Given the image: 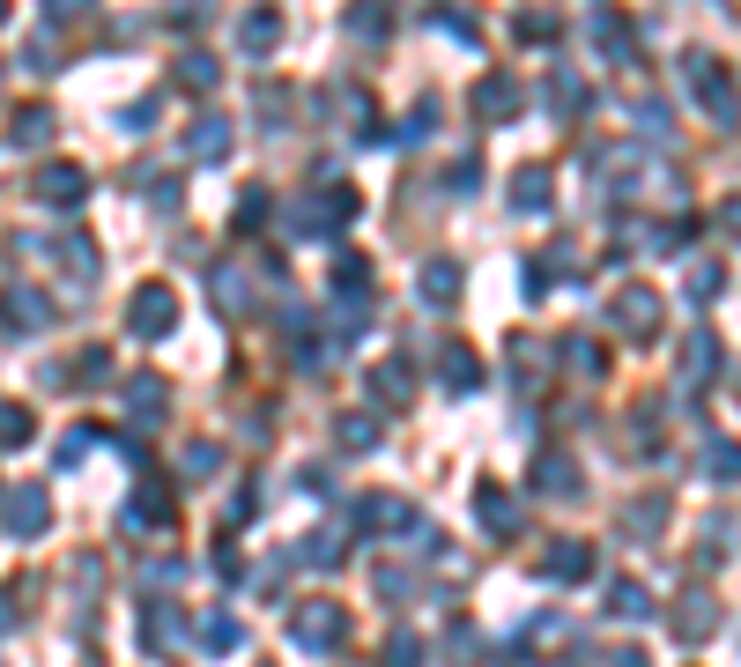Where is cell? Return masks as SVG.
<instances>
[{"instance_id":"23","label":"cell","mask_w":741,"mask_h":667,"mask_svg":"<svg viewBox=\"0 0 741 667\" xmlns=\"http://www.w3.org/2000/svg\"><path fill=\"white\" fill-rule=\"evenodd\" d=\"M67 364L74 371H60V386H104V378H112V348H82Z\"/></svg>"},{"instance_id":"27","label":"cell","mask_w":741,"mask_h":667,"mask_svg":"<svg viewBox=\"0 0 741 667\" xmlns=\"http://www.w3.org/2000/svg\"><path fill=\"white\" fill-rule=\"evenodd\" d=\"M274 38H282V23H274L268 8H252L246 23H238V45H246L252 60H260V52H274Z\"/></svg>"},{"instance_id":"30","label":"cell","mask_w":741,"mask_h":667,"mask_svg":"<svg viewBox=\"0 0 741 667\" xmlns=\"http://www.w3.org/2000/svg\"><path fill=\"white\" fill-rule=\"evenodd\" d=\"M126 408H134V416H164V408H171V386H164V378H134V386H126Z\"/></svg>"},{"instance_id":"13","label":"cell","mask_w":741,"mask_h":667,"mask_svg":"<svg viewBox=\"0 0 741 667\" xmlns=\"http://www.w3.org/2000/svg\"><path fill=\"white\" fill-rule=\"evenodd\" d=\"M438 378H445V394H474V386H482V356H474L468 342H445Z\"/></svg>"},{"instance_id":"12","label":"cell","mask_w":741,"mask_h":667,"mask_svg":"<svg viewBox=\"0 0 741 667\" xmlns=\"http://www.w3.org/2000/svg\"><path fill=\"white\" fill-rule=\"evenodd\" d=\"M186 156H200V164H222V156H230V119H222V112H200V119L186 126Z\"/></svg>"},{"instance_id":"48","label":"cell","mask_w":741,"mask_h":667,"mask_svg":"<svg viewBox=\"0 0 741 667\" xmlns=\"http://www.w3.org/2000/svg\"><path fill=\"white\" fill-rule=\"evenodd\" d=\"M452 178H460L452 194H474V178H482V164H474V156H460V164H452Z\"/></svg>"},{"instance_id":"47","label":"cell","mask_w":741,"mask_h":667,"mask_svg":"<svg viewBox=\"0 0 741 667\" xmlns=\"http://www.w3.org/2000/svg\"><path fill=\"white\" fill-rule=\"evenodd\" d=\"M408 586H416V579H408V571H400V564H394V571L378 564V593H394V601H400V593H408Z\"/></svg>"},{"instance_id":"14","label":"cell","mask_w":741,"mask_h":667,"mask_svg":"<svg viewBox=\"0 0 741 667\" xmlns=\"http://www.w3.org/2000/svg\"><path fill=\"white\" fill-rule=\"evenodd\" d=\"M416 296L430 304V312H445V304L460 296V268H452V260H422V274H416Z\"/></svg>"},{"instance_id":"26","label":"cell","mask_w":741,"mask_h":667,"mask_svg":"<svg viewBox=\"0 0 741 667\" xmlns=\"http://www.w3.org/2000/svg\"><path fill=\"white\" fill-rule=\"evenodd\" d=\"M608 616H623V623H645V616H653V601H645L638 579H616V586H608Z\"/></svg>"},{"instance_id":"33","label":"cell","mask_w":741,"mask_h":667,"mask_svg":"<svg viewBox=\"0 0 741 667\" xmlns=\"http://www.w3.org/2000/svg\"><path fill=\"white\" fill-rule=\"evenodd\" d=\"M334 282H342V296H364V290H370L364 252H334Z\"/></svg>"},{"instance_id":"45","label":"cell","mask_w":741,"mask_h":667,"mask_svg":"<svg viewBox=\"0 0 741 667\" xmlns=\"http://www.w3.org/2000/svg\"><path fill=\"white\" fill-rule=\"evenodd\" d=\"M519 38H534V45H542V38H556V15H519Z\"/></svg>"},{"instance_id":"39","label":"cell","mask_w":741,"mask_h":667,"mask_svg":"<svg viewBox=\"0 0 741 667\" xmlns=\"http://www.w3.org/2000/svg\"><path fill=\"white\" fill-rule=\"evenodd\" d=\"M571 371H578V378H601V371H608V348L578 334V342H571Z\"/></svg>"},{"instance_id":"31","label":"cell","mask_w":741,"mask_h":667,"mask_svg":"<svg viewBox=\"0 0 741 667\" xmlns=\"http://www.w3.org/2000/svg\"><path fill=\"white\" fill-rule=\"evenodd\" d=\"M705 475H712V482H741V445L712 438V445H705Z\"/></svg>"},{"instance_id":"18","label":"cell","mask_w":741,"mask_h":667,"mask_svg":"<svg viewBox=\"0 0 741 667\" xmlns=\"http://www.w3.org/2000/svg\"><path fill=\"white\" fill-rule=\"evenodd\" d=\"M126 527H171V490H134L126 497Z\"/></svg>"},{"instance_id":"9","label":"cell","mask_w":741,"mask_h":667,"mask_svg":"<svg viewBox=\"0 0 741 667\" xmlns=\"http://www.w3.org/2000/svg\"><path fill=\"white\" fill-rule=\"evenodd\" d=\"M667 630H675L682 645H705L719 630V601H712V593H682V608L667 616Z\"/></svg>"},{"instance_id":"8","label":"cell","mask_w":741,"mask_h":667,"mask_svg":"<svg viewBox=\"0 0 741 667\" xmlns=\"http://www.w3.org/2000/svg\"><path fill=\"white\" fill-rule=\"evenodd\" d=\"M370 400H378V408H408V400H416V364H408V356L370 364Z\"/></svg>"},{"instance_id":"28","label":"cell","mask_w":741,"mask_h":667,"mask_svg":"<svg viewBox=\"0 0 741 667\" xmlns=\"http://www.w3.org/2000/svg\"><path fill=\"white\" fill-rule=\"evenodd\" d=\"M719 282H727V268H719V260H690V268H682V290H690V304H712Z\"/></svg>"},{"instance_id":"5","label":"cell","mask_w":741,"mask_h":667,"mask_svg":"<svg viewBox=\"0 0 741 667\" xmlns=\"http://www.w3.org/2000/svg\"><path fill=\"white\" fill-rule=\"evenodd\" d=\"M0 527H8L15 542L45 534V527H52V497H45V482H15V490L0 497Z\"/></svg>"},{"instance_id":"44","label":"cell","mask_w":741,"mask_h":667,"mask_svg":"<svg viewBox=\"0 0 741 667\" xmlns=\"http://www.w3.org/2000/svg\"><path fill=\"white\" fill-rule=\"evenodd\" d=\"M23 67L30 74H60V67H52V45H45V38H30V45H23Z\"/></svg>"},{"instance_id":"4","label":"cell","mask_w":741,"mask_h":667,"mask_svg":"<svg viewBox=\"0 0 741 667\" xmlns=\"http://www.w3.org/2000/svg\"><path fill=\"white\" fill-rule=\"evenodd\" d=\"M171 326H178V296L164 290V282H142L134 304H126V334H134V342H164Z\"/></svg>"},{"instance_id":"21","label":"cell","mask_w":741,"mask_h":667,"mask_svg":"<svg viewBox=\"0 0 741 667\" xmlns=\"http://www.w3.org/2000/svg\"><path fill=\"white\" fill-rule=\"evenodd\" d=\"M52 126H60V119H52L45 104H30V112H15L8 142H15V148H45V142H52Z\"/></svg>"},{"instance_id":"10","label":"cell","mask_w":741,"mask_h":667,"mask_svg":"<svg viewBox=\"0 0 741 667\" xmlns=\"http://www.w3.org/2000/svg\"><path fill=\"white\" fill-rule=\"evenodd\" d=\"M512 112H519V82H512V74H482V82H474V119L504 126Z\"/></svg>"},{"instance_id":"40","label":"cell","mask_w":741,"mask_h":667,"mask_svg":"<svg viewBox=\"0 0 741 667\" xmlns=\"http://www.w3.org/2000/svg\"><path fill=\"white\" fill-rule=\"evenodd\" d=\"M690 230H697L690 216H682V222H653V252H682V246H690Z\"/></svg>"},{"instance_id":"50","label":"cell","mask_w":741,"mask_h":667,"mask_svg":"<svg viewBox=\"0 0 741 667\" xmlns=\"http://www.w3.org/2000/svg\"><path fill=\"white\" fill-rule=\"evenodd\" d=\"M608 667H645V653H638V645H623V653H616Z\"/></svg>"},{"instance_id":"36","label":"cell","mask_w":741,"mask_h":667,"mask_svg":"<svg viewBox=\"0 0 741 667\" xmlns=\"http://www.w3.org/2000/svg\"><path fill=\"white\" fill-rule=\"evenodd\" d=\"M712 356H719L712 326H697V334H690V364H682V371H690V386H697V378H712Z\"/></svg>"},{"instance_id":"41","label":"cell","mask_w":741,"mask_h":667,"mask_svg":"<svg viewBox=\"0 0 741 667\" xmlns=\"http://www.w3.org/2000/svg\"><path fill=\"white\" fill-rule=\"evenodd\" d=\"M348 30H356V38H386V30H394V23H386L378 8H356V15H348Z\"/></svg>"},{"instance_id":"7","label":"cell","mask_w":741,"mask_h":667,"mask_svg":"<svg viewBox=\"0 0 741 667\" xmlns=\"http://www.w3.org/2000/svg\"><path fill=\"white\" fill-rule=\"evenodd\" d=\"M0 326H8V334H45V326H52V304L38 290H23V282H15V290H0Z\"/></svg>"},{"instance_id":"37","label":"cell","mask_w":741,"mask_h":667,"mask_svg":"<svg viewBox=\"0 0 741 667\" xmlns=\"http://www.w3.org/2000/svg\"><path fill=\"white\" fill-rule=\"evenodd\" d=\"M342 556H348V549L334 542V534H304V549H296V564H326V571L342 564Z\"/></svg>"},{"instance_id":"38","label":"cell","mask_w":741,"mask_h":667,"mask_svg":"<svg viewBox=\"0 0 741 667\" xmlns=\"http://www.w3.org/2000/svg\"><path fill=\"white\" fill-rule=\"evenodd\" d=\"M216 60H208V52H186V60H178V82H186V90H216Z\"/></svg>"},{"instance_id":"3","label":"cell","mask_w":741,"mask_h":667,"mask_svg":"<svg viewBox=\"0 0 741 667\" xmlns=\"http://www.w3.org/2000/svg\"><path fill=\"white\" fill-rule=\"evenodd\" d=\"M608 326H616L623 342H653V334H660V290H645V282H623L616 304H608Z\"/></svg>"},{"instance_id":"22","label":"cell","mask_w":741,"mask_h":667,"mask_svg":"<svg viewBox=\"0 0 741 667\" xmlns=\"http://www.w3.org/2000/svg\"><path fill=\"white\" fill-rule=\"evenodd\" d=\"M474 519H482L490 534H512V527H519V504L504 490H474Z\"/></svg>"},{"instance_id":"35","label":"cell","mask_w":741,"mask_h":667,"mask_svg":"<svg viewBox=\"0 0 741 667\" xmlns=\"http://www.w3.org/2000/svg\"><path fill=\"white\" fill-rule=\"evenodd\" d=\"M238 638H246L238 616H208V623H200V645H208V653H238Z\"/></svg>"},{"instance_id":"2","label":"cell","mask_w":741,"mask_h":667,"mask_svg":"<svg viewBox=\"0 0 741 667\" xmlns=\"http://www.w3.org/2000/svg\"><path fill=\"white\" fill-rule=\"evenodd\" d=\"M290 638L304 645V653H342V645H348V608H342V601H296Z\"/></svg>"},{"instance_id":"34","label":"cell","mask_w":741,"mask_h":667,"mask_svg":"<svg viewBox=\"0 0 741 667\" xmlns=\"http://www.w3.org/2000/svg\"><path fill=\"white\" fill-rule=\"evenodd\" d=\"M549 104H556L564 119H578V112H586V82H578V74H556V82H549Z\"/></svg>"},{"instance_id":"1","label":"cell","mask_w":741,"mask_h":667,"mask_svg":"<svg viewBox=\"0 0 741 667\" xmlns=\"http://www.w3.org/2000/svg\"><path fill=\"white\" fill-rule=\"evenodd\" d=\"M682 82H690V97L712 112V119L741 126V90H734V74L719 67L712 52H682Z\"/></svg>"},{"instance_id":"19","label":"cell","mask_w":741,"mask_h":667,"mask_svg":"<svg viewBox=\"0 0 741 667\" xmlns=\"http://www.w3.org/2000/svg\"><path fill=\"white\" fill-rule=\"evenodd\" d=\"M623 527H630L638 542H653V534L667 527V497L660 490H653V497H630V504H623Z\"/></svg>"},{"instance_id":"20","label":"cell","mask_w":741,"mask_h":667,"mask_svg":"<svg viewBox=\"0 0 741 667\" xmlns=\"http://www.w3.org/2000/svg\"><path fill=\"white\" fill-rule=\"evenodd\" d=\"M512 208H519V216H542V208H549V171H542V164H526V171L512 178Z\"/></svg>"},{"instance_id":"49","label":"cell","mask_w":741,"mask_h":667,"mask_svg":"<svg viewBox=\"0 0 741 667\" xmlns=\"http://www.w3.org/2000/svg\"><path fill=\"white\" fill-rule=\"evenodd\" d=\"M719 222H727V230H734V238H741V194L727 200V208H719Z\"/></svg>"},{"instance_id":"25","label":"cell","mask_w":741,"mask_h":667,"mask_svg":"<svg viewBox=\"0 0 741 667\" xmlns=\"http://www.w3.org/2000/svg\"><path fill=\"white\" fill-rule=\"evenodd\" d=\"M334 438H342V452H370V445H378V416L348 408V416H334Z\"/></svg>"},{"instance_id":"6","label":"cell","mask_w":741,"mask_h":667,"mask_svg":"<svg viewBox=\"0 0 741 667\" xmlns=\"http://www.w3.org/2000/svg\"><path fill=\"white\" fill-rule=\"evenodd\" d=\"M30 194L45 200V208H82L90 200V171L82 164H45V171L30 178Z\"/></svg>"},{"instance_id":"16","label":"cell","mask_w":741,"mask_h":667,"mask_svg":"<svg viewBox=\"0 0 741 667\" xmlns=\"http://www.w3.org/2000/svg\"><path fill=\"white\" fill-rule=\"evenodd\" d=\"M586 571H593V549H586V542H556V549L542 556V579H556V586L586 579Z\"/></svg>"},{"instance_id":"17","label":"cell","mask_w":741,"mask_h":667,"mask_svg":"<svg viewBox=\"0 0 741 667\" xmlns=\"http://www.w3.org/2000/svg\"><path fill=\"white\" fill-rule=\"evenodd\" d=\"M208 290H216V312H230V320H238V312H252V290H246V274L230 268V260H222V268H208Z\"/></svg>"},{"instance_id":"29","label":"cell","mask_w":741,"mask_h":667,"mask_svg":"<svg viewBox=\"0 0 741 667\" xmlns=\"http://www.w3.org/2000/svg\"><path fill=\"white\" fill-rule=\"evenodd\" d=\"M378 667H422V638L394 623V630H386V645H378Z\"/></svg>"},{"instance_id":"11","label":"cell","mask_w":741,"mask_h":667,"mask_svg":"<svg viewBox=\"0 0 741 667\" xmlns=\"http://www.w3.org/2000/svg\"><path fill=\"white\" fill-rule=\"evenodd\" d=\"M526 482H534L542 497H578V460H571V452H534Z\"/></svg>"},{"instance_id":"43","label":"cell","mask_w":741,"mask_h":667,"mask_svg":"<svg viewBox=\"0 0 741 667\" xmlns=\"http://www.w3.org/2000/svg\"><path fill=\"white\" fill-rule=\"evenodd\" d=\"M119 126H126V134H148V126H156V97H148V104H126Z\"/></svg>"},{"instance_id":"51","label":"cell","mask_w":741,"mask_h":667,"mask_svg":"<svg viewBox=\"0 0 741 667\" xmlns=\"http://www.w3.org/2000/svg\"><path fill=\"white\" fill-rule=\"evenodd\" d=\"M8 601H15V593H0V630H8V623H15V608H8Z\"/></svg>"},{"instance_id":"24","label":"cell","mask_w":741,"mask_h":667,"mask_svg":"<svg viewBox=\"0 0 741 667\" xmlns=\"http://www.w3.org/2000/svg\"><path fill=\"white\" fill-rule=\"evenodd\" d=\"M312 222H326V230L356 222V194H348V186H320V200H312Z\"/></svg>"},{"instance_id":"32","label":"cell","mask_w":741,"mask_h":667,"mask_svg":"<svg viewBox=\"0 0 741 667\" xmlns=\"http://www.w3.org/2000/svg\"><path fill=\"white\" fill-rule=\"evenodd\" d=\"M15 445H30V408L23 400H0V452H15Z\"/></svg>"},{"instance_id":"46","label":"cell","mask_w":741,"mask_h":667,"mask_svg":"<svg viewBox=\"0 0 741 667\" xmlns=\"http://www.w3.org/2000/svg\"><path fill=\"white\" fill-rule=\"evenodd\" d=\"M430 23H438L445 38H460V45H474V23H468V15H430Z\"/></svg>"},{"instance_id":"15","label":"cell","mask_w":741,"mask_h":667,"mask_svg":"<svg viewBox=\"0 0 741 667\" xmlns=\"http://www.w3.org/2000/svg\"><path fill=\"white\" fill-rule=\"evenodd\" d=\"M178 630H186V623H178L171 601H148V608H142V645H148V653H171Z\"/></svg>"},{"instance_id":"42","label":"cell","mask_w":741,"mask_h":667,"mask_svg":"<svg viewBox=\"0 0 741 667\" xmlns=\"http://www.w3.org/2000/svg\"><path fill=\"white\" fill-rule=\"evenodd\" d=\"M216 468H222L216 445H186V475H216Z\"/></svg>"}]
</instances>
